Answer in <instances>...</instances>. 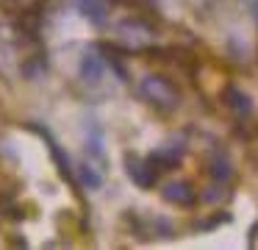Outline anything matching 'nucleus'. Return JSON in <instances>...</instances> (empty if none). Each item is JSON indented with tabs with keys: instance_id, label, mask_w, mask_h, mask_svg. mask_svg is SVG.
Wrapping results in <instances>:
<instances>
[{
	"instance_id": "13",
	"label": "nucleus",
	"mask_w": 258,
	"mask_h": 250,
	"mask_svg": "<svg viewBox=\"0 0 258 250\" xmlns=\"http://www.w3.org/2000/svg\"><path fill=\"white\" fill-rule=\"evenodd\" d=\"M252 14H255V20H258V0H255V6H252Z\"/></svg>"
},
{
	"instance_id": "11",
	"label": "nucleus",
	"mask_w": 258,
	"mask_h": 250,
	"mask_svg": "<svg viewBox=\"0 0 258 250\" xmlns=\"http://www.w3.org/2000/svg\"><path fill=\"white\" fill-rule=\"evenodd\" d=\"M86 147H89V156H95L100 164H106V156H103V131L92 122L89 136H86Z\"/></svg>"
},
{
	"instance_id": "2",
	"label": "nucleus",
	"mask_w": 258,
	"mask_h": 250,
	"mask_svg": "<svg viewBox=\"0 0 258 250\" xmlns=\"http://www.w3.org/2000/svg\"><path fill=\"white\" fill-rule=\"evenodd\" d=\"M117 36H119V42L131 50H142V47H150L153 44V31L147 25H142L139 20H125L122 25L117 28Z\"/></svg>"
},
{
	"instance_id": "8",
	"label": "nucleus",
	"mask_w": 258,
	"mask_h": 250,
	"mask_svg": "<svg viewBox=\"0 0 258 250\" xmlns=\"http://www.w3.org/2000/svg\"><path fill=\"white\" fill-rule=\"evenodd\" d=\"M78 9L92 25H97V28L106 25V20H108V3L106 0H78Z\"/></svg>"
},
{
	"instance_id": "5",
	"label": "nucleus",
	"mask_w": 258,
	"mask_h": 250,
	"mask_svg": "<svg viewBox=\"0 0 258 250\" xmlns=\"http://www.w3.org/2000/svg\"><path fill=\"white\" fill-rule=\"evenodd\" d=\"M103 70H106V59H103V56L97 53L95 47L84 50V56H81V64H78L81 78H84L86 83H97V81L103 78Z\"/></svg>"
},
{
	"instance_id": "3",
	"label": "nucleus",
	"mask_w": 258,
	"mask_h": 250,
	"mask_svg": "<svg viewBox=\"0 0 258 250\" xmlns=\"http://www.w3.org/2000/svg\"><path fill=\"white\" fill-rule=\"evenodd\" d=\"M125 170H128V178L142 189H150L156 186V175L158 172L153 170V164L147 159H139V156H128L125 159Z\"/></svg>"
},
{
	"instance_id": "10",
	"label": "nucleus",
	"mask_w": 258,
	"mask_h": 250,
	"mask_svg": "<svg viewBox=\"0 0 258 250\" xmlns=\"http://www.w3.org/2000/svg\"><path fill=\"white\" fill-rule=\"evenodd\" d=\"M31 128H34V131H39L42 136L47 139V144H50V153H53V159H56V164H58V172H61L64 178H73V167H70V159H67V153H64V150L58 147L56 142H53V136L45 131V128H39V125H31Z\"/></svg>"
},
{
	"instance_id": "4",
	"label": "nucleus",
	"mask_w": 258,
	"mask_h": 250,
	"mask_svg": "<svg viewBox=\"0 0 258 250\" xmlns=\"http://www.w3.org/2000/svg\"><path fill=\"white\" fill-rule=\"evenodd\" d=\"M183 150H186V147H183L180 142H178V144L169 142V144H161V147H158L153 156H147V161L153 164V170H156V172L172 170V167L180 164V159H183Z\"/></svg>"
},
{
	"instance_id": "6",
	"label": "nucleus",
	"mask_w": 258,
	"mask_h": 250,
	"mask_svg": "<svg viewBox=\"0 0 258 250\" xmlns=\"http://www.w3.org/2000/svg\"><path fill=\"white\" fill-rule=\"evenodd\" d=\"M164 200L167 203H175V206H191L197 200V192L189 181H172V183H164L161 189Z\"/></svg>"
},
{
	"instance_id": "12",
	"label": "nucleus",
	"mask_w": 258,
	"mask_h": 250,
	"mask_svg": "<svg viewBox=\"0 0 258 250\" xmlns=\"http://www.w3.org/2000/svg\"><path fill=\"white\" fill-rule=\"evenodd\" d=\"M81 183H84L86 189H97L103 181H100V175H97L89 164H84V167H81Z\"/></svg>"
},
{
	"instance_id": "7",
	"label": "nucleus",
	"mask_w": 258,
	"mask_h": 250,
	"mask_svg": "<svg viewBox=\"0 0 258 250\" xmlns=\"http://www.w3.org/2000/svg\"><path fill=\"white\" fill-rule=\"evenodd\" d=\"M225 106L233 111L236 117H250L252 114V100L247 92H241L239 86H228L225 89Z\"/></svg>"
},
{
	"instance_id": "9",
	"label": "nucleus",
	"mask_w": 258,
	"mask_h": 250,
	"mask_svg": "<svg viewBox=\"0 0 258 250\" xmlns=\"http://www.w3.org/2000/svg\"><path fill=\"white\" fill-rule=\"evenodd\" d=\"M208 172H211L214 181L225 183L230 175H233V164H230V159L225 153H219V150H214L211 159H208Z\"/></svg>"
},
{
	"instance_id": "1",
	"label": "nucleus",
	"mask_w": 258,
	"mask_h": 250,
	"mask_svg": "<svg viewBox=\"0 0 258 250\" xmlns=\"http://www.w3.org/2000/svg\"><path fill=\"white\" fill-rule=\"evenodd\" d=\"M139 92H142V97H145L147 103L156 106V109H161V111H175L178 103H180L178 89L161 75H145L142 83H139Z\"/></svg>"
}]
</instances>
